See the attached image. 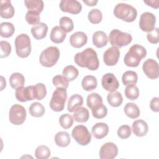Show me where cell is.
<instances>
[{
    "mask_svg": "<svg viewBox=\"0 0 159 159\" xmlns=\"http://www.w3.org/2000/svg\"><path fill=\"white\" fill-rule=\"evenodd\" d=\"M74 60L79 66L87 68L89 70H96L99 68V61L97 53L92 48H87L83 52L77 53Z\"/></svg>",
    "mask_w": 159,
    "mask_h": 159,
    "instance_id": "6da1fadb",
    "label": "cell"
},
{
    "mask_svg": "<svg viewBox=\"0 0 159 159\" xmlns=\"http://www.w3.org/2000/svg\"><path fill=\"white\" fill-rule=\"evenodd\" d=\"M146 55L147 50L144 47L139 44L133 45L124 57V63L127 66L137 67Z\"/></svg>",
    "mask_w": 159,
    "mask_h": 159,
    "instance_id": "7a4b0ae2",
    "label": "cell"
},
{
    "mask_svg": "<svg viewBox=\"0 0 159 159\" xmlns=\"http://www.w3.org/2000/svg\"><path fill=\"white\" fill-rule=\"evenodd\" d=\"M114 16L122 20L131 22L135 20L137 16L136 9L126 3L117 4L114 9Z\"/></svg>",
    "mask_w": 159,
    "mask_h": 159,
    "instance_id": "3957f363",
    "label": "cell"
},
{
    "mask_svg": "<svg viewBox=\"0 0 159 159\" xmlns=\"http://www.w3.org/2000/svg\"><path fill=\"white\" fill-rule=\"evenodd\" d=\"M60 57V50L57 47H48L43 50L40 55L39 61L45 67L54 66Z\"/></svg>",
    "mask_w": 159,
    "mask_h": 159,
    "instance_id": "277c9868",
    "label": "cell"
},
{
    "mask_svg": "<svg viewBox=\"0 0 159 159\" xmlns=\"http://www.w3.org/2000/svg\"><path fill=\"white\" fill-rule=\"evenodd\" d=\"M16 52L20 58L27 57L31 52V42L29 36L25 34L17 35L15 39Z\"/></svg>",
    "mask_w": 159,
    "mask_h": 159,
    "instance_id": "5b68a950",
    "label": "cell"
},
{
    "mask_svg": "<svg viewBox=\"0 0 159 159\" xmlns=\"http://www.w3.org/2000/svg\"><path fill=\"white\" fill-rule=\"evenodd\" d=\"M66 98V89L63 88H57L52 94L49 104L50 108L55 112L63 111L65 107Z\"/></svg>",
    "mask_w": 159,
    "mask_h": 159,
    "instance_id": "8992f818",
    "label": "cell"
},
{
    "mask_svg": "<svg viewBox=\"0 0 159 159\" xmlns=\"http://www.w3.org/2000/svg\"><path fill=\"white\" fill-rule=\"evenodd\" d=\"M132 40L131 35L118 29H113L109 35V40L112 47L121 48L129 45Z\"/></svg>",
    "mask_w": 159,
    "mask_h": 159,
    "instance_id": "52a82bcc",
    "label": "cell"
},
{
    "mask_svg": "<svg viewBox=\"0 0 159 159\" xmlns=\"http://www.w3.org/2000/svg\"><path fill=\"white\" fill-rule=\"evenodd\" d=\"M71 135L75 141L81 145H88L91 140V135L88 128L83 125L75 126L72 132Z\"/></svg>",
    "mask_w": 159,
    "mask_h": 159,
    "instance_id": "ba28073f",
    "label": "cell"
},
{
    "mask_svg": "<svg viewBox=\"0 0 159 159\" xmlns=\"http://www.w3.org/2000/svg\"><path fill=\"white\" fill-rule=\"evenodd\" d=\"M9 119L12 124H22L26 119V111L24 107L17 104L12 105L9 110Z\"/></svg>",
    "mask_w": 159,
    "mask_h": 159,
    "instance_id": "9c48e42d",
    "label": "cell"
},
{
    "mask_svg": "<svg viewBox=\"0 0 159 159\" xmlns=\"http://www.w3.org/2000/svg\"><path fill=\"white\" fill-rule=\"evenodd\" d=\"M156 17L155 15L149 12H145L140 16L139 26L142 30L150 32L155 29Z\"/></svg>",
    "mask_w": 159,
    "mask_h": 159,
    "instance_id": "30bf717a",
    "label": "cell"
},
{
    "mask_svg": "<svg viewBox=\"0 0 159 159\" xmlns=\"http://www.w3.org/2000/svg\"><path fill=\"white\" fill-rule=\"evenodd\" d=\"M142 69L146 76L150 79L155 80L159 76V66L157 61L152 58H148L144 61Z\"/></svg>",
    "mask_w": 159,
    "mask_h": 159,
    "instance_id": "8fae6325",
    "label": "cell"
},
{
    "mask_svg": "<svg viewBox=\"0 0 159 159\" xmlns=\"http://www.w3.org/2000/svg\"><path fill=\"white\" fill-rule=\"evenodd\" d=\"M59 7L61 11L73 14L80 13L82 9L81 4L76 0H61Z\"/></svg>",
    "mask_w": 159,
    "mask_h": 159,
    "instance_id": "7c38bea8",
    "label": "cell"
},
{
    "mask_svg": "<svg viewBox=\"0 0 159 159\" xmlns=\"http://www.w3.org/2000/svg\"><path fill=\"white\" fill-rule=\"evenodd\" d=\"M118 148L112 142H107L103 144L99 150L101 159H113L117 155Z\"/></svg>",
    "mask_w": 159,
    "mask_h": 159,
    "instance_id": "4fadbf2b",
    "label": "cell"
},
{
    "mask_svg": "<svg viewBox=\"0 0 159 159\" xmlns=\"http://www.w3.org/2000/svg\"><path fill=\"white\" fill-rule=\"evenodd\" d=\"M101 84L105 90L110 92L116 91L119 86L118 80L112 73H107L102 76Z\"/></svg>",
    "mask_w": 159,
    "mask_h": 159,
    "instance_id": "5bb4252c",
    "label": "cell"
},
{
    "mask_svg": "<svg viewBox=\"0 0 159 159\" xmlns=\"http://www.w3.org/2000/svg\"><path fill=\"white\" fill-rule=\"evenodd\" d=\"M120 50L116 47H111L107 48L104 53L103 60L107 66L115 65L119 58Z\"/></svg>",
    "mask_w": 159,
    "mask_h": 159,
    "instance_id": "9a60e30c",
    "label": "cell"
},
{
    "mask_svg": "<svg viewBox=\"0 0 159 159\" xmlns=\"http://www.w3.org/2000/svg\"><path fill=\"white\" fill-rule=\"evenodd\" d=\"M16 98L20 102H26L28 101L34 100L32 86L27 87L21 86L16 89Z\"/></svg>",
    "mask_w": 159,
    "mask_h": 159,
    "instance_id": "2e32d148",
    "label": "cell"
},
{
    "mask_svg": "<svg viewBox=\"0 0 159 159\" xmlns=\"http://www.w3.org/2000/svg\"><path fill=\"white\" fill-rule=\"evenodd\" d=\"M87 35L83 32H76L70 37V42L71 45L77 48L84 46L87 43Z\"/></svg>",
    "mask_w": 159,
    "mask_h": 159,
    "instance_id": "e0dca14e",
    "label": "cell"
},
{
    "mask_svg": "<svg viewBox=\"0 0 159 159\" xmlns=\"http://www.w3.org/2000/svg\"><path fill=\"white\" fill-rule=\"evenodd\" d=\"M132 129L134 134L138 137L146 135L148 130V127L145 121L142 119L135 120L132 125Z\"/></svg>",
    "mask_w": 159,
    "mask_h": 159,
    "instance_id": "ac0fdd59",
    "label": "cell"
},
{
    "mask_svg": "<svg viewBox=\"0 0 159 159\" xmlns=\"http://www.w3.org/2000/svg\"><path fill=\"white\" fill-rule=\"evenodd\" d=\"M93 136L98 139L105 137L109 132L108 125L104 122H98L94 124L91 129Z\"/></svg>",
    "mask_w": 159,
    "mask_h": 159,
    "instance_id": "d6986e66",
    "label": "cell"
},
{
    "mask_svg": "<svg viewBox=\"0 0 159 159\" xmlns=\"http://www.w3.org/2000/svg\"><path fill=\"white\" fill-rule=\"evenodd\" d=\"M1 16L5 19H9L13 17L14 14V8L9 0L1 1L0 4Z\"/></svg>",
    "mask_w": 159,
    "mask_h": 159,
    "instance_id": "ffe728a7",
    "label": "cell"
},
{
    "mask_svg": "<svg viewBox=\"0 0 159 159\" xmlns=\"http://www.w3.org/2000/svg\"><path fill=\"white\" fill-rule=\"evenodd\" d=\"M48 31V26L43 22H39L31 28V33L37 40H41L45 37Z\"/></svg>",
    "mask_w": 159,
    "mask_h": 159,
    "instance_id": "44dd1931",
    "label": "cell"
},
{
    "mask_svg": "<svg viewBox=\"0 0 159 159\" xmlns=\"http://www.w3.org/2000/svg\"><path fill=\"white\" fill-rule=\"evenodd\" d=\"M93 43L97 48H102L106 46L108 42L106 34L101 30L95 32L93 35Z\"/></svg>",
    "mask_w": 159,
    "mask_h": 159,
    "instance_id": "7402d4cb",
    "label": "cell"
},
{
    "mask_svg": "<svg viewBox=\"0 0 159 159\" xmlns=\"http://www.w3.org/2000/svg\"><path fill=\"white\" fill-rule=\"evenodd\" d=\"M66 37V34L60 26H55L50 33V40L55 43H62Z\"/></svg>",
    "mask_w": 159,
    "mask_h": 159,
    "instance_id": "603a6c76",
    "label": "cell"
},
{
    "mask_svg": "<svg viewBox=\"0 0 159 159\" xmlns=\"http://www.w3.org/2000/svg\"><path fill=\"white\" fill-rule=\"evenodd\" d=\"M73 117L77 122L84 123L86 122L89 117V113L88 110L84 107H78L74 111Z\"/></svg>",
    "mask_w": 159,
    "mask_h": 159,
    "instance_id": "cb8c5ba5",
    "label": "cell"
},
{
    "mask_svg": "<svg viewBox=\"0 0 159 159\" xmlns=\"http://www.w3.org/2000/svg\"><path fill=\"white\" fill-rule=\"evenodd\" d=\"M83 104V97L78 94H75L70 96L68 101L67 104V109L69 112H73L76 108L80 107Z\"/></svg>",
    "mask_w": 159,
    "mask_h": 159,
    "instance_id": "d4e9b609",
    "label": "cell"
},
{
    "mask_svg": "<svg viewBox=\"0 0 159 159\" xmlns=\"http://www.w3.org/2000/svg\"><path fill=\"white\" fill-rule=\"evenodd\" d=\"M55 142L58 147H66L71 142L70 134L65 131L58 132L55 135Z\"/></svg>",
    "mask_w": 159,
    "mask_h": 159,
    "instance_id": "484cf974",
    "label": "cell"
},
{
    "mask_svg": "<svg viewBox=\"0 0 159 159\" xmlns=\"http://www.w3.org/2000/svg\"><path fill=\"white\" fill-rule=\"evenodd\" d=\"M9 83L13 89H17L23 86L25 83V78L24 75L20 73H14L9 77Z\"/></svg>",
    "mask_w": 159,
    "mask_h": 159,
    "instance_id": "4316f807",
    "label": "cell"
},
{
    "mask_svg": "<svg viewBox=\"0 0 159 159\" xmlns=\"http://www.w3.org/2000/svg\"><path fill=\"white\" fill-rule=\"evenodd\" d=\"M124 111L125 115L131 119L137 118L140 114L139 107L134 102L127 103L124 106Z\"/></svg>",
    "mask_w": 159,
    "mask_h": 159,
    "instance_id": "83f0119b",
    "label": "cell"
},
{
    "mask_svg": "<svg viewBox=\"0 0 159 159\" xmlns=\"http://www.w3.org/2000/svg\"><path fill=\"white\" fill-rule=\"evenodd\" d=\"M98 82L96 78L92 75H87L83 78L81 81V86L84 90L90 91L97 87Z\"/></svg>",
    "mask_w": 159,
    "mask_h": 159,
    "instance_id": "f1b7e54d",
    "label": "cell"
},
{
    "mask_svg": "<svg viewBox=\"0 0 159 159\" xmlns=\"http://www.w3.org/2000/svg\"><path fill=\"white\" fill-rule=\"evenodd\" d=\"M32 93L34 99H43L47 94V90L45 84L42 83H39L32 86Z\"/></svg>",
    "mask_w": 159,
    "mask_h": 159,
    "instance_id": "f546056e",
    "label": "cell"
},
{
    "mask_svg": "<svg viewBox=\"0 0 159 159\" xmlns=\"http://www.w3.org/2000/svg\"><path fill=\"white\" fill-rule=\"evenodd\" d=\"M107 100L108 103L112 107H118L121 105L123 101V98L119 91L111 92L107 94Z\"/></svg>",
    "mask_w": 159,
    "mask_h": 159,
    "instance_id": "4dcf8cb0",
    "label": "cell"
},
{
    "mask_svg": "<svg viewBox=\"0 0 159 159\" xmlns=\"http://www.w3.org/2000/svg\"><path fill=\"white\" fill-rule=\"evenodd\" d=\"M14 26L11 22H4L0 25V34L2 37L9 38L11 37L14 33Z\"/></svg>",
    "mask_w": 159,
    "mask_h": 159,
    "instance_id": "1f68e13d",
    "label": "cell"
},
{
    "mask_svg": "<svg viewBox=\"0 0 159 159\" xmlns=\"http://www.w3.org/2000/svg\"><path fill=\"white\" fill-rule=\"evenodd\" d=\"M24 4L29 11L40 13L43 9V2L42 0H25Z\"/></svg>",
    "mask_w": 159,
    "mask_h": 159,
    "instance_id": "d6a6232c",
    "label": "cell"
},
{
    "mask_svg": "<svg viewBox=\"0 0 159 159\" xmlns=\"http://www.w3.org/2000/svg\"><path fill=\"white\" fill-rule=\"evenodd\" d=\"M138 76L136 72L134 71H127L123 73L122 81L124 85L135 84L137 82Z\"/></svg>",
    "mask_w": 159,
    "mask_h": 159,
    "instance_id": "836d02e7",
    "label": "cell"
},
{
    "mask_svg": "<svg viewBox=\"0 0 159 159\" xmlns=\"http://www.w3.org/2000/svg\"><path fill=\"white\" fill-rule=\"evenodd\" d=\"M29 111L30 114L32 116L35 117H42L43 116L45 111L43 106L38 102H34L32 103L29 107Z\"/></svg>",
    "mask_w": 159,
    "mask_h": 159,
    "instance_id": "e575fe53",
    "label": "cell"
},
{
    "mask_svg": "<svg viewBox=\"0 0 159 159\" xmlns=\"http://www.w3.org/2000/svg\"><path fill=\"white\" fill-rule=\"evenodd\" d=\"M78 70L73 65H68L65 67L63 70V75L68 81H71L75 80L78 77Z\"/></svg>",
    "mask_w": 159,
    "mask_h": 159,
    "instance_id": "d590c367",
    "label": "cell"
},
{
    "mask_svg": "<svg viewBox=\"0 0 159 159\" xmlns=\"http://www.w3.org/2000/svg\"><path fill=\"white\" fill-rule=\"evenodd\" d=\"M93 116L96 119H102L106 116L107 113V109L106 106L101 103L96 105L91 109Z\"/></svg>",
    "mask_w": 159,
    "mask_h": 159,
    "instance_id": "8d00e7d4",
    "label": "cell"
},
{
    "mask_svg": "<svg viewBox=\"0 0 159 159\" xmlns=\"http://www.w3.org/2000/svg\"><path fill=\"white\" fill-rule=\"evenodd\" d=\"M125 95L130 100H135L139 96V89L135 84L127 85L125 89Z\"/></svg>",
    "mask_w": 159,
    "mask_h": 159,
    "instance_id": "74e56055",
    "label": "cell"
},
{
    "mask_svg": "<svg viewBox=\"0 0 159 159\" xmlns=\"http://www.w3.org/2000/svg\"><path fill=\"white\" fill-rule=\"evenodd\" d=\"M86 102H87L88 107L91 109L93 107H94L96 105L102 103V98L98 93H93L91 94H89L88 96Z\"/></svg>",
    "mask_w": 159,
    "mask_h": 159,
    "instance_id": "f35d334b",
    "label": "cell"
},
{
    "mask_svg": "<svg viewBox=\"0 0 159 159\" xmlns=\"http://www.w3.org/2000/svg\"><path fill=\"white\" fill-rule=\"evenodd\" d=\"M60 27L61 29L66 32H70L73 30L74 28V24L72 19L68 17H62L60 18Z\"/></svg>",
    "mask_w": 159,
    "mask_h": 159,
    "instance_id": "ab89813d",
    "label": "cell"
},
{
    "mask_svg": "<svg viewBox=\"0 0 159 159\" xmlns=\"http://www.w3.org/2000/svg\"><path fill=\"white\" fill-rule=\"evenodd\" d=\"M35 156L37 159H47L50 156V150L46 145H39L35 149Z\"/></svg>",
    "mask_w": 159,
    "mask_h": 159,
    "instance_id": "60d3db41",
    "label": "cell"
},
{
    "mask_svg": "<svg viewBox=\"0 0 159 159\" xmlns=\"http://www.w3.org/2000/svg\"><path fill=\"white\" fill-rule=\"evenodd\" d=\"M88 17L89 22L92 24H99L102 20V12L98 9H93L89 12Z\"/></svg>",
    "mask_w": 159,
    "mask_h": 159,
    "instance_id": "b9f144b4",
    "label": "cell"
},
{
    "mask_svg": "<svg viewBox=\"0 0 159 159\" xmlns=\"http://www.w3.org/2000/svg\"><path fill=\"white\" fill-rule=\"evenodd\" d=\"M73 117L70 114H62L59 118V123L61 127L65 129L70 128L73 124Z\"/></svg>",
    "mask_w": 159,
    "mask_h": 159,
    "instance_id": "7bdbcfd3",
    "label": "cell"
},
{
    "mask_svg": "<svg viewBox=\"0 0 159 159\" xmlns=\"http://www.w3.org/2000/svg\"><path fill=\"white\" fill-rule=\"evenodd\" d=\"M69 81L63 76L60 75H57L55 76L52 79V83L57 88H63L66 89L69 85Z\"/></svg>",
    "mask_w": 159,
    "mask_h": 159,
    "instance_id": "ee69618b",
    "label": "cell"
},
{
    "mask_svg": "<svg viewBox=\"0 0 159 159\" xmlns=\"http://www.w3.org/2000/svg\"><path fill=\"white\" fill-rule=\"evenodd\" d=\"M26 21L30 25H36L39 23L40 15L39 13L33 11H28L25 15Z\"/></svg>",
    "mask_w": 159,
    "mask_h": 159,
    "instance_id": "f6af8a7d",
    "label": "cell"
},
{
    "mask_svg": "<svg viewBox=\"0 0 159 159\" xmlns=\"http://www.w3.org/2000/svg\"><path fill=\"white\" fill-rule=\"evenodd\" d=\"M1 46V58H6L8 57L11 52V46L10 43L5 40H1L0 42Z\"/></svg>",
    "mask_w": 159,
    "mask_h": 159,
    "instance_id": "bcb514c9",
    "label": "cell"
},
{
    "mask_svg": "<svg viewBox=\"0 0 159 159\" xmlns=\"http://www.w3.org/2000/svg\"><path fill=\"white\" fill-rule=\"evenodd\" d=\"M117 135L122 139L129 138L131 135V129L128 125H121L117 130Z\"/></svg>",
    "mask_w": 159,
    "mask_h": 159,
    "instance_id": "7dc6e473",
    "label": "cell"
},
{
    "mask_svg": "<svg viewBox=\"0 0 159 159\" xmlns=\"http://www.w3.org/2000/svg\"><path fill=\"white\" fill-rule=\"evenodd\" d=\"M147 38L148 40L153 43L157 44L159 42V29L158 28H155L153 30L148 32L147 34Z\"/></svg>",
    "mask_w": 159,
    "mask_h": 159,
    "instance_id": "c3c4849f",
    "label": "cell"
},
{
    "mask_svg": "<svg viewBox=\"0 0 159 159\" xmlns=\"http://www.w3.org/2000/svg\"><path fill=\"white\" fill-rule=\"evenodd\" d=\"M158 101L159 98L158 97H155L152 98L150 102V107L152 111L158 112L159 111V107H158Z\"/></svg>",
    "mask_w": 159,
    "mask_h": 159,
    "instance_id": "681fc988",
    "label": "cell"
},
{
    "mask_svg": "<svg viewBox=\"0 0 159 159\" xmlns=\"http://www.w3.org/2000/svg\"><path fill=\"white\" fill-rule=\"evenodd\" d=\"M144 2L145 4H147L148 6H150L153 8L157 9L158 8V3H159V1L158 0H156V1H144Z\"/></svg>",
    "mask_w": 159,
    "mask_h": 159,
    "instance_id": "f907efd6",
    "label": "cell"
},
{
    "mask_svg": "<svg viewBox=\"0 0 159 159\" xmlns=\"http://www.w3.org/2000/svg\"><path fill=\"white\" fill-rule=\"evenodd\" d=\"M83 2L86 4L88 6H96V4L98 2L97 0H88V1H86V0H83Z\"/></svg>",
    "mask_w": 159,
    "mask_h": 159,
    "instance_id": "816d5d0a",
    "label": "cell"
}]
</instances>
